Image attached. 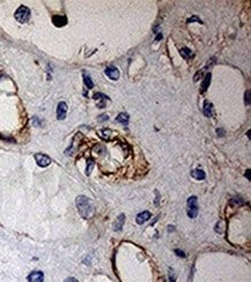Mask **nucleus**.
<instances>
[{
    "instance_id": "1",
    "label": "nucleus",
    "mask_w": 251,
    "mask_h": 282,
    "mask_svg": "<svg viewBox=\"0 0 251 282\" xmlns=\"http://www.w3.org/2000/svg\"><path fill=\"white\" fill-rule=\"evenodd\" d=\"M76 207L78 212L83 219H88L93 214V205L90 200L85 196H79L76 198Z\"/></svg>"
},
{
    "instance_id": "2",
    "label": "nucleus",
    "mask_w": 251,
    "mask_h": 282,
    "mask_svg": "<svg viewBox=\"0 0 251 282\" xmlns=\"http://www.w3.org/2000/svg\"><path fill=\"white\" fill-rule=\"evenodd\" d=\"M188 215L191 219H196L198 215V202L196 196L190 197L188 199Z\"/></svg>"
},
{
    "instance_id": "3",
    "label": "nucleus",
    "mask_w": 251,
    "mask_h": 282,
    "mask_svg": "<svg viewBox=\"0 0 251 282\" xmlns=\"http://www.w3.org/2000/svg\"><path fill=\"white\" fill-rule=\"evenodd\" d=\"M30 18V10L26 6H20L15 12V19L19 21L20 23H26Z\"/></svg>"
},
{
    "instance_id": "4",
    "label": "nucleus",
    "mask_w": 251,
    "mask_h": 282,
    "mask_svg": "<svg viewBox=\"0 0 251 282\" xmlns=\"http://www.w3.org/2000/svg\"><path fill=\"white\" fill-rule=\"evenodd\" d=\"M35 160H36L37 164L41 168L47 167L51 163V158L49 157L47 155H45V154H36L35 155Z\"/></svg>"
},
{
    "instance_id": "5",
    "label": "nucleus",
    "mask_w": 251,
    "mask_h": 282,
    "mask_svg": "<svg viewBox=\"0 0 251 282\" xmlns=\"http://www.w3.org/2000/svg\"><path fill=\"white\" fill-rule=\"evenodd\" d=\"M104 72H105V75L109 77V79H111V80H118L119 77H120V73H119V71L114 66L107 67Z\"/></svg>"
},
{
    "instance_id": "6",
    "label": "nucleus",
    "mask_w": 251,
    "mask_h": 282,
    "mask_svg": "<svg viewBox=\"0 0 251 282\" xmlns=\"http://www.w3.org/2000/svg\"><path fill=\"white\" fill-rule=\"evenodd\" d=\"M67 113V104L65 102H60L57 106V119L63 120L66 118Z\"/></svg>"
},
{
    "instance_id": "7",
    "label": "nucleus",
    "mask_w": 251,
    "mask_h": 282,
    "mask_svg": "<svg viewBox=\"0 0 251 282\" xmlns=\"http://www.w3.org/2000/svg\"><path fill=\"white\" fill-rule=\"evenodd\" d=\"M43 280H44V274L39 271H35L28 275L29 282H43Z\"/></svg>"
},
{
    "instance_id": "8",
    "label": "nucleus",
    "mask_w": 251,
    "mask_h": 282,
    "mask_svg": "<svg viewBox=\"0 0 251 282\" xmlns=\"http://www.w3.org/2000/svg\"><path fill=\"white\" fill-rule=\"evenodd\" d=\"M151 213L149 212H147V210H145V212H141V213H139L137 215V219H136V221H137L138 224H144L145 222H147V221L151 219Z\"/></svg>"
},
{
    "instance_id": "9",
    "label": "nucleus",
    "mask_w": 251,
    "mask_h": 282,
    "mask_svg": "<svg viewBox=\"0 0 251 282\" xmlns=\"http://www.w3.org/2000/svg\"><path fill=\"white\" fill-rule=\"evenodd\" d=\"M52 22L56 27H63L67 23V18L65 15H53Z\"/></svg>"
},
{
    "instance_id": "10",
    "label": "nucleus",
    "mask_w": 251,
    "mask_h": 282,
    "mask_svg": "<svg viewBox=\"0 0 251 282\" xmlns=\"http://www.w3.org/2000/svg\"><path fill=\"white\" fill-rule=\"evenodd\" d=\"M94 98L96 101H99L97 106L101 108V109L105 106V101H109V97L107 95H104V94H102V93H96V94H94Z\"/></svg>"
},
{
    "instance_id": "11",
    "label": "nucleus",
    "mask_w": 251,
    "mask_h": 282,
    "mask_svg": "<svg viewBox=\"0 0 251 282\" xmlns=\"http://www.w3.org/2000/svg\"><path fill=\"white\" fill-rule=\"evenodd\" d=\"M114 132L111 131V129H103L99 131V137L102 139H104V140H107V141H110V140H112V138H114Z\"/></svg>"
},
{
    "instance_id": "12",
    "label": "nucleus",
    "mask_w": 251,
    "mask_h": 282,
    "mask_svg": "<svg viewBox=\"0 0 251 282\" xmlns=\"http://www.w3.org/2000/svg\"><path fill=\"white\" fill-rule=\"evenodd\" d=\"M124 222H125V215H124V214H120V215L116 219V221H115V223H114L115 230H116V231H120L124 225Z\"/></svg>"
},
{
    "instance_id": "13",
    "label": "nucleus",
    "mask_w": 251,
    "mask_h": 282,
    "mask_svg": "<svg viewBox=\"0 0 251 282\" xmlns=\"http://www.w3.org/2000/svg\"><path fill=\"white\" fill-rule=\"evenodd\" d=\"M204 115L206 117H212L213 116V105L209 101L204 102Z\"/></svg>"
},
{
    "instance_id": "14",
    "label": "nucleus",
    "mask_w": 251,
    "mask_h": 282,
    "mask_svg": "<svg viewBox=\"0 0 251 282\" xmlns=\"http://www.w3.org/2000/svg\"><path fill=\"white\" fill-rule=\"evenodd\" d=\"M211 77H212V74L211 73H207L206 75H205L204 77V81H203V83H201V93H205V91L207 90V88H208L209 83H211Z\"/></svg>"
},
{
    "instance_id": "15",
    "label": "nucleus",
    "mask_w": 251,
    "mask_h": 282,
    "mask_svg": "<svg viewBox=\"0 0 251 282\" xmlns=\"http://www.w3.org/2000/svg\"><path fill=\"white\" fill-rule=\"evenodd\" d=\"M191 176H192L194 179H197V181H201V179H204V178L206 177L205 172L203 171V170H200V169L192 170V172H191Z\"/></svg>"
},
{
    "instance_id": "16",
    "label": "nucleus",
    "mask_w": 251,
    "mask_h": 282,
    "mask_svg": "<svg viewBox=\"0 0 251 282\" xmlns=\"http://www.w3.org/2000/svg\"><path fill=\"white\" fill-rule=\"evenodd\" d=\"M128 120H130L128 115V113H124V112L119 113V115L116 117V121H118V123H120V124H123V125H128Z\"/></svg>"
},
{
    "instance_id": "17",
    "label": "nucleus",
    "mask_w": 251,
    "mask_h": 282,
    "mask_svg": "<svg viewBox=\"0 0 251 282\" xmlns=\"http://www.w3.org/2000/svg\"><path fill=\"white\" fill-rule=\"evenodd\" d=\"M191 54H192V52H191L190 49H188V48L180 49V56L184 58V59H189V58L191 57Z\"/></svg>"
},
{
    "instance_id": "18",
    "label": "nucleus",
    "mask_w": 251,
    "mask_h": 282,
    "mask_svg": "<svg viewBox=\"0 0 251 282\" xmlns=\"http://www.w3.org/2000/svg\"><path fill=\"white\" fill-rule=\"evenodd\" d=\"M83 82H85L86 87H88V89H91V88L94 87V83H93V81H91V79H90L89 75L83 74Z\"/></svg>"
},
{
    "instance_id": "19",
    "label": "nucleus",
    "mask_w": 251,
    "mask_h": 282,
    "mask_svg": "<svg viewBox=\"0 0 251 282\" xmlns=\"http://www.w3.org/2000/svg\"><path fill=\"white\" fill-rule=\"evenodd\" d=\"M93 167H94V161L93 160H89L88 161V164H87V175H90V172H91V170H93Z\"/></svg>"
},
{
    "instance_id": "20",
    "label": "nucleus",
    "mask_w": 251,
    "mask_h": 282,
    "mask_svg": "<svg viewBox=\"0 0 251 282\" xmlns=\"http://www.w3.org/2000/svg\"><path fill=\"white\" fill-rule=\"evenodd\" d=\"M245 98H246L245 103L249 105V103H250V90H246V97H245Z\"/></svg>"
},
{
    "instance_id": "21",
    "label": "nucleus",
    "mask_w": 251,
    "mask_h": 282,
    "mask_svg": "<svg viewBox=\"0 0 251 282\" xmlns=\"http://www.w3.org/2000/svg\"><path fill=\"white\" fill-rule=\"evenodd\" d=\"M64 282H79V281L76 280L75 277H67V279Z\"/></svg>"
},
{
    "instance_id": "22",
    "label": "nucleus",
    "mask_w": 251,
    "mask_h": 282,
    "mask_svg": "<svg viewBox=\"0 0 251 282\" xmlns=\"http://www.w3.org/2000/svg\"><path fill=\"white\" fill-rule=\"evenodd\" d=\"M175 252H176L177 254H178V256H180V257H183V258L185 257V254H184V252H183V251H180V250H175Z\"/></svg>"
},
{
    "instance_id": "23",
    "label": "nucleus",
    "mask_w": 251,
    "mask_h": 282,
    "mask_svg": "<svg viewBox=\"0 0 251 282\" xmlns=\"http://www.w3.org/2000/svg\"><path fill=\"white\" fill-rule=\"evenodd\" d=\"M99 120H105V119L108 120V119H109V117H108L107 115H102V117H99Z\"/></svg>"
}]
</instances>
